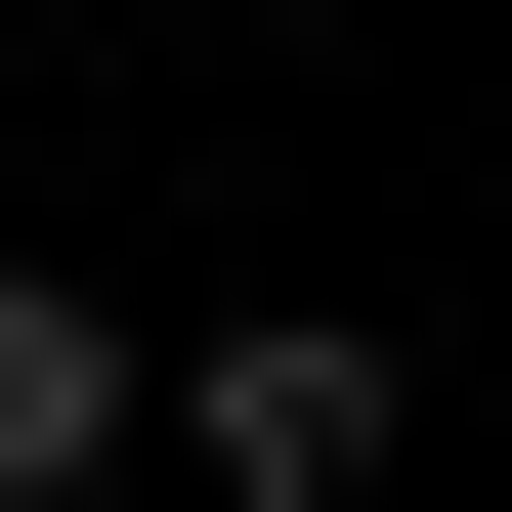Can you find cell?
Segmentation results:
<instances>
[{
	"instance_id": "1",
	"label": "cell",
	"mask_w": 512,
	"mask_h": 512,
	"mask_svg": "<svg viewBox=\"0 0 512 512\" xmlns=\"http://www.w3.org/2000/svg\"><path fill=\"white\" fill-rule=\"evenodd\" d=\"M171 470H214V512H384V470H427L384 299H256V342H171Z\"/></svg>"
},
{
	"instance_id": "2",
	"label": "cell",
	"mask_w": 512,
	"mask_h": 512,
	"mask_svg": "<svg viewBox=\"0 0 512 512\" xmlns=\"http://www.w3.org/2000/svg\"><path fill=\"white\" fill-rule=\"evenodd\" d=\"M128 427H171V342H128L86 256H0V512H86V470H128Z\"/></svg>"
}]
</instances>
